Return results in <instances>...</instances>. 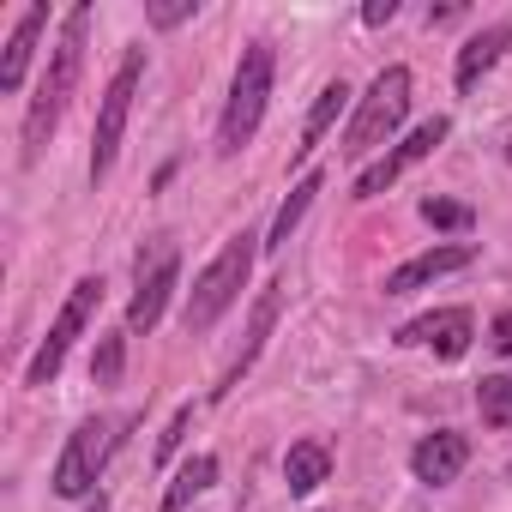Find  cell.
Wrapping results in <instances>:
<instances>
[{
  "mask_svg": "<svg viewBox=\"0 0 512 512\" xmlns=\"http://www.w3.org/2000/svg\"><path fill=\"white\" fill-rule=\"evenodd\" d=\"M217 482V458L211 452H199V458H187L181 470H175V482H169V494H163V512H187V500H199L205 488Z\"/></svg>",
  "mask_w": 512,
  "mask_h": 512,
  "instance_id": "obj_19",
  "label": "cell"
},
{
  "mask_svg": "<svg viewBox=\"0 0 512 512\" xmlns=\"http://www.w3.org/2000/svg\"><path fill=\"white\" fill-rule=\"evenodd\" d=\"M199 13V0H163V7H151V25L157 31H175V25H187Z\"/></svg>",
  "mask_w": 512,
  "mask_h": 512,
  "instance_id": "obj_24",
  "label": "cell"
},
{
  "mask_svg": "<svg viewBox=\"0 0 512 512\" xmlns=\"http://www.w3.org/2000/svg\"><path fill=\"white\" fill-rule=\"evenodd\" d=\"M253 253H260V235H235L217 260L193 278V290H187V308H181V326L199 338V332H211L229 308H235V296L247 290V272H253Z\"/></svg>",
  "mask_w": 512,
  "mask_h": 512,
  "instance_id": "obj_3",
  "label": "cell"
},
{
  "mask_svg": "<svg viewBox=\"0 0 512 512\" xmlns=\"http://www.w3.org/2000/svg\"><path fill=\"white\" fill-rule=\"evenodd\" d=\"M470 338H476L470 308H434V314L398 326V344H404V350H434L440 362H458V356L470 350Z\"/></svg>",
  "mask_w": 512,
  "mask_h": 512,
  "instance_id": "obj_10",
  "label": "cell"
},
{
  "mask_svg": "<svg viewBox=\"0 0 512 512\" xmlns=\"http://www.w3.org/2000/svg\"><path fill=\"white\" fill-rule=\"evenodd\" d=\"M43 25H49V7L19 13V25H13V37H7V55H0V91H19V85H25V67H31V55H37Z\"/></svg>",
  "mask_w": 512,
  "mask_h": 512,
  "instance_id": "obj_14",
  "label": "cell"
},
{
  "mask_svg": "<svg viewBox=\"0 0 512 512\" xmlns=\"http://www.w3.org/2000/svg\"><path fill=\"white\" fill-rule=\"evenodd\" d=\"M326 476H332V452H326L320 440H296V446L284 452V482H290V494H314Z\"/></svg>",
  "mask_w": 512,
  "mask_h": 512,
  "instance_id": "obj_17",
  "label": "cell"
},
{
  "mask_svg": "<svg viewBox=\"0 0 512 512\" xmlns=\"http://www.w3.org/2000/svg\"><path fill=\"white\" fill-rule=\"evenodd\" d=\"M512 49V25H488V31H476L464 49H458V91H476L482 85V73H494V61Z\"/></svg>",
  "mask_w": 512,
  "mask_h": 512,
  "instance_id": "obj_15",
  "label": "cell"
},
{
  "mask_svg": "<svg viewBox=\"0 0 512 512\" xmlns=\"http://www.w3.org/2000/svg\"><path fill=\"white\" fill-rule=\"evenodd\" d=\"M344 109H350V85H344V79H332V85L320 91V103L308 109V127H302V145H296V163H308V157L320 151V139L332 133V121H338Z\"/></svg>",
  "mask_w": 512,
  "mask_h": 512,
  "instance_id": "obj_16",
  "label": "cell"
},
{
  "mask_svg": "<svg viewBox=\"0 0 512 512\" xmlns=\"http://www.w3.org/2000/svg\"><path fill=\"white\" fill-rule=\"evenodd\" d=\"M470 260H476V247H470V241H440V247L416 253V260H404V266L386 278V296H416V290H428L434 278H446V272H464Z\"/></svg>",
  "mask_w": 512,
  "mask_h": 512,
  "instance_id": "obj_11",
  "label": "cell"
},
{
  "mask_svg": "<svg viewBox=\"0 0 512 512\" xmlns=\"http://www.w3.org/2000/svg\"><path fill=\"white\" fill-rule=\"evenodd\" d=\"M416 211H422V223H428V229H446V235H464V229H476V211H470L464 199H440V193H428Z\"/></svg>",
  "mask_w": 512,
  "mask_h": 512,
  "instance_id": "obj_21",
  "label": "cell"
},
{
  "mask_svg": "<svg viewBox=\"0 0 512 512\" xmlns=\"http://www.w3.org/2000/svg\"><path fill=\"white\" fill-rule=\"evenodd\" d=\"M488 344H494L500 356H512V308H506V314H494V326H488Z\"/></svg>",
  "mask_w": 512,
  "mask_h": 512,
  "instance_id": "obj_26",
  "label": "cell"
},
{
  "mask_svg": "<svg viewBox=\"0 0 512 512\" xmlns=\"http://www.w3.org/2000/svg\"><path fill=\"white\" fill-rule=\"evenodd\" d=\"M278 308H284V296H278V290H266L260 302H253V326H247V344H241V356L223 368V380L211 386V398H217V404H223V398L241 386V374H247L253 362H260V350H266V338H272V326H278Z\"/></svg>",
  "mask_w": 512,
  "mask_h": 512,
  "instance_id": "obj_13",
  "label": "cell"
},
{
  "mask_svg": "<svg viewBox=\"0 0 512 512\" xmlns=\"http://www.w3.org/2000/svg\"><path fill=\"white\" fill-rule=\"evenodd\" d=\"M476 410H482V422H488V428L512 434V380H506V374L476 380Z\"/></svg>",
  "mask_w": 512,
  "mask_h": 512,
  "instance_id": "obj_20",
  "label": "cell"
},
{
  "mask_svg": "<svg viewBox=\"0 0 512 512\" xmlns=\"http://www.w3.org/2000/svg\"><path fill=\"white\" fill-rule=\"evenodd\" d=\"M506 163H512V139H506Z\"/></svg>",
  "mask_w": 512,
  "mask_h": 512,
  "instance_id": "obj_27",
  "label": "cell"
},
{
  "mask_svg": "<svg viewBox=\"0 0 512 512\" xmlns=\"http://www.w3.org/2000/svg\"><path fill=\"white\" fill-rule=\"evenodd\" d=\"M398 19V0H368V7H362V25L368 31H380V25H392Z\"/></svg>",
  "mask_w": 512,
  "mask_h": 512,
  "instance_id": "obj_25",
  "label": "cell"
},
{
  "mask_svg": "<svg viewBox=\"0 0 512 512\" xmlns=\"http://www.w3.org/2000/svg\"><path fill=\"white\" fill-rule=\"evenodd\" d=\"M446 133H452V121H446V115H434V121L410 127V133H404V139H398L380 163H374V169H362V175H356V199H380V193H386L404 169H416L422 157H434V151L446 145Z\"/></svg>",
  "mask_w": 512,
  "mask_h": 512,
  "instance_id": "obj_9",
  "label": "cell"
},
{
  "mask_svg": "<svg viewBox=\"0 0 512 512\" xmlns=\"http://www.w3.org/2000/svg\"><path fill=\"white\" fill-rule=\"evenodd\" d=\"M272 73H278V55L272 43H247L241 61H235V79H229V103H223V121H217V157H235L266 121V103H272Z\"/></svg>",
  "mask_w": 512,
  "mask_h": 512,
  "instance_id": "obj_2",
  "label": "cell"
},
{
  "mask_svg": "<svg viewBox=\"0 0 512 512\" xmlns=\"http://www.w3.org/2000/svg\"><path fill=\"white\" fill-rule=\"evenodd\" d=\"M506 476H512V470H506Z\"/></svg>",
  "mask_w": 512,
  "mask_h": 512,
  "instance_id": "obj_28",
  "label": "cell"
},
{
  "mask_svg": "<svg viewBox=\"0 0 512 512\" xmlns=\"http://www.w3.org/2000/svg\"><path fill=\"white\" fill-rule=\"evenodd\" d=\"M121 428H133V416H91V422L73 428L67 452L55 458V494H61V500H85V494L103 482L109 452L121 446Z\"/></svg>",
  "mask_w": 512,
  "mask_h": 512,
  "instance_id": "obj_5",
  "label": "cell"
},
{
  "mask_svg": "<svg viewBox=\"0 0 512 512\" xmlns=\"http://www.w3.org/2000/svg\"><path fill=\"white\" fill-rule=\"evenodd\" d=\"M133 272H139V290H133V302H127V332H151V326L163 320L175 284H181V253H175V241L157 235L151 247H139Z\"/></svg>",
  "mask_w": 512,
  "mask_h": 512,
  "instance_id": "obj_8",
  "label": "cell"
},
{
  "mask_svg": "<svg viewBox=\"0 0 512 512\" xmlns=\"http://www.w3.org/2000/svg\"><path fill=\"white\" fill-rule=\"evenodd\" d=\"M404 115H410V67H386V73H374L368 97L356 103V115H350L338 151H344V157H368V151H380V145L398 133Z\"/></svg>",
  "mask_w": 512,
  "mask_h": 512,
  "instance_id": "obj_4",
  "label": "cell"
},
{
  "mask_svg": "<svg viewBox=\"0 0 512 512\" xmlns=\"http://www.w3.org/2000/svg\"><path fill=\"white\" fill-rule=\"evenodd\" d=\"M464 464H470V440H464V434H452V428H440V434L416 440V452H410V470H416V482H428V488L458 482V470H464Z\"/></svg>",
  "mask_w": 512,
  "mask_h": 512,
  "instance_id": "obj_12",
  "label": "cell"
},
{
  "mask_svg": "<svg viewBox=\"0 0 512 512\" xmlns=\"http://www.w3.org/2000/svg\"><path fill=\"white\" fill-rule=\"evenodd\" d=\"M103 308V278L97 272H85L79 284H73V296H67V308L55 314V326H49V338L37 344V356H31V368H25V386H49L55 374H61V362H67V350H73V338L91 326V314Z\"/></svg>",
  "mask_w": 512,
  "mask_h": 512,
  "instance_id": "obj_7",
  "label": "cell"
},
{
  "mask_svg": "<svg viewBox=\"0 0 512 512\" xmlns=\"http://www.w3.org/2000/svg\"><path fill=\"white\" fill-rule=\"evenodd\" d=\"M85 31H91V7H73L67 25H61V43L49 49V67H43V79H37V97H31V109H25V163L43 157L49 133L61 127V115H67V103H73V91H79V73H85Z\"/></svg>",
  "mask_w": 512,
  "mask_h": 512,
  "instance_id": "obj_1",
  "label": "cell"
},
{
  "mask_svg": "<svg viewBox=\"0 0 512 512\" xmlns=\"http://www.w3.org/2000/svg\"><path fill=\"white\" fill-rule=\"evenodd\" d=\"M187 428H193V404H181V410L169 416V428L157 434V464H163V458H175V446L187 440Z\"/></svg>",
  "mask_w": 512,
  "mask_h": 512,
  "instance_id": "obj_23",
  "label": "cell"
},
{
  "mask_svg": "<svg viewBox=\"0 0 512 512\" xmlns=\"http://www.w3.org/2000/svg\"><path fill=\"white\" fill-rule=\"evenodd\" d=\"M121 368H127V332H103L97 362H91V380H97V386H115Z\"/></svg>",
  "mask_w": 512,
  "mask_h": 512,
  "instance_id": "obj_22",
  "label": "cell"
},
{
  "mask_svg": "<svg viewBox=\"0 0 512 512\" xmlns=\"http://www.w3.org/2000/svg\"><path fill=\"white\" fill-rule=\"evenodd\" d=\"M320 187H326V175H320V169H314V175H302V181L290 187V199H284V205H278V217H272V235H266V247H284V241L296 235V223L308 217V205H314V193H320Z\"/></svg>",
  "mask_w": 512,
  "mask_h": 512,
  "instance_id": "obj_18",
  "label": "cell"
},
{
  "mask_svg": "<svg viewBox=\"0 0 512 512\" xmlns=\"http://www.w3.org/2000/svg\"><path fill=\"white\" fill-rule=\"evenodd\" d=\"M139 79H145V49H127L109 91H103V115H97V133H91V181H103L115 169V151H121V133H127V115H133V97H139Z\"/></svg>",
  "mask_w": 512,
  "mask_h": 512,
  "instance_id": "obj_6",
  "label": "cell"
}]
</instances>
